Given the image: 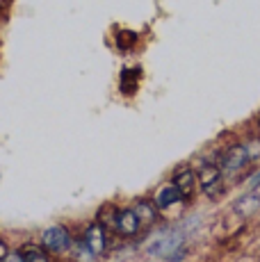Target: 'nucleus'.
<instances>
[{
	"label": "nucleus",
	"instance_id": "f257e3e1",
	"mask_svg": "<svg viewBox=\"0 0 260 262\" xmlns=\"http://www.w3.org/2000/svg\"><path fill=\"white\" fill-rule=\"evenodd\" d=\"M183 244H185V235L181 230H164V233L156 235L146 244V253L151 258H169L176 251H181Z\"/></svg>",
	"mask_w": 260,
	"mask_h": 262
},
{
	"label": "nucleus",
	"instance_id": "f03ea898",
	"mask_svg": "<svg viewBox=\"0 0 260 262\" xmlns=\"http://www.w3.org/2000/svg\"><path fill=\"white\" fill-rule=\"evenodd\" d=\"M249 162H251V160H249L247 146H244V144H235V146H231V148L222 155L219 169H222V176H226V178H235V176H240L244 169H247Z\"/></svg>",
	"mask_w": 260,
	"mask_h": 262
},
{
	"label": "nucleus",
	"instance_id": "7ed1b4c3",
	"mask_svg": "<svg viewBox=\"0 0 260 262\" xmlns=\"http://www.w3.org/2000/svg\"><path fill=\"white\" fill-rule=\"evenodd\" d=\"M41 246L51 253H67L73 246L71 233H69L64 226H51L41 233Z\"/></svg>",
	"mask_w": 260,
	"mask_h": 262
},
{
	"label": "nucleus",
	"instance_id": "20e7f679",
	"mask_svg": "<svg viewBox=\"0 0 260 262\" xmlns=\"http://www.w3.org/2000/svg\"><path fill=\"white\" fill-rule=\"evenodd\" d=\"M222 169H219V164L214 162H203L201 169H199L197 173V180L199 185H201V189L206 191V194L212 199V196H217V189L222 187Z\"/></svg>",
	"mask_w": 260,
	"mask_h": 262
},
{
	"label": "nucleus",
	"instance_id": "39448f33",
	"mask_svg": "<svg viewBox=\"0 0 260 262\" xmlns=\"http://www.w3.org/2000/svg\"><path fill=\"white\" fill-rule=\"evenodd\" d=\"M80 239H82V244L89 249V253H94L96 258L103 255L105 249H107V235H105V228L98 224V221L96 224H89Z\"/></svg>",
	"mask_w": 260,
	"mask_h": 262
},
{
	"label": "nucleus",
	"instance_id": "423d86ee",
	"mask_svg": "<svg viewBox=\"0 0 260 262\" xmlns=\"http://www.w3.org/2000/svg\"><path fill=\"white\" fill-rule=\"evenodd\" d=\"M197 173H194L189 167H183L174 173V187L181 191L183 199H192L194 191H197Z\"/></svg>",
	"mask_w": 260,
	"mask_h": 262
},
{
	"label": "nucleus",
	"instance_id": "0eeeda50",
	"mask_svg": "<svg viewBox=\"0 0 260 262\" xmlns=\"http://www.w3.org/2000/svg\"><path fill=\"white\" fill-rule=\"evenodd\" d=\"M114 230H117L119 235H123V237H133V235H137L139 230H142V226H139V221H137V216H135L133 208L119 210L117 226H114Z\"/></svg>",
	"mask_w": 260,
	"mask_h": 262
},
{
	"label": "nucleus",
	"instance_id": "6e6552de",
	"mask_svg": "<svg viewBox=\"0 0 260 262\" xmlns=\"http://www.w3.org/2000/svg\"><path fill=\"white\" fill-rule=\"evenodd\" d=\"M133 212L135 216H137V221H139V226L142 228H148V226H153L158 221V205L156 203H151V201H137L135 203V208H133Z\"/></svg>",
	"mask_w": 260,
	"mask_h": 262
},
{
	"label": "nucleus",
	"instance_id": "1a4fd4ad",
	"mask_svg": "<svg viewBox=\"0 0 260 262\" xmlns=\"http://www.w3.org/2000/svg\"><path fill=\"white\" fill-rule=\"evenodd\" d=\"M233 210L240 216H249L260 210V191H249V194H242L237 201H235Z\"/></svg>",
	"mask_w": 260,
	"mask_h": 262
},
{
	"label": "nucleus",
	"instance_id": "9d476101",
	"mask_svg": "<svg viewBox=\"0 0 260 262\" xmlns=\"http://www.w3.org/2000/svg\"><path fill=\"white\" fill-rule=\"evenodd\" d=\"M181 201H183V196H181V191L174 187V183L162 185V187L158 189V194H156V205L158 208H162V210L171 208V205L181 203Z\"/></svg>",
	"mask_w": 260,
	"mask_h": 262
},
{
	"label": "nucleus",
	"instance_id": "9b49d317",
	"mask_svg": "<svg viewBox=\"0 0 260 262\" xmlns=\"http://www.w3.org/2000/svg\"><path fill=\"white\" fill-rule=\"evenodd\" d=\"M21 253H23V260L26 262H51L48 251L44 249V246H39V244H26L21 249Z\"/></svg>",
	"mask_w": 260,
	"mask_h": 262
},
{
	"label": "nucleus",
	"instance_id": "f8f14e48",
	"mask_svg": "<svg viewBox=\"0 0 260 262\" xmlns=\"http://www.w3.org/2000/svg\"><path fill=\"white\" fill-rule=\"evenodd\" d=\"M71 249H73V255H76V262H94L96 260V255L89 253V249L82 244V239H78Z\"/></svg>",
	"mask_w": 260,
	"mask_h": 262
},
{
	"label": "nucleus",
	"instance_id": "ddd939ff",
	"mask_svg": "<svg viewBox=\"0 0 260 262\" xmlns=\"http://www.w3.org/2000/svg\"><path fill=\"white\" fill-rule=\"evenodd\" d=\"M247 153H249V160H260V142H251V144H247Z\"/></svg>",
	"mask_w": 260,
	"mask_h": 262
},
{
	"label": "nucleus",
	"instance_id": "4468645a",
	"mask_svg": "<svg viewBox=\"0 0 260 262\" xmlns=\"http://www.w3.org/2000/svg\"><path fill=\"white\" fill-rule=\"evenodd\" d=\"M3 262H26V260H23V253H21V251H9V253L5 255Z\"/></svg>",
	"mask_w": 260,
	"mask_h": 262
},
{
	"label": "nucleus",
	"instance_id": "2eb2a0df",
	"mask_svg": "<svg viewBox=\"0 0 260 262\" xmlns=\"http://www.w3.org/2000/svg\"><path fill=\"white\" fill-rule=\"evenodd\" d=\"M249 187H251V191H260V171L249 180Z\"/></svg>",
	"mask_w": 260,
	"mask_h": 262
},
{
	"label": "nucleus",
	"instance_id": "dca6fc26",
	"mask_svg": "<svg viewBox=\"0 0 260 262\" xmlns=\"http://www.w3.org/2000/svg\"><path fill=\"white\" fill-rule=\"evenodd\" d=\"M9 253V249H7V244H5V242H0V262L5 260V255Z\"/></svg>",
	"mask_w": 260,
	"mask_h": 262
},
{
	"label": "nucleus",
	"instance_id": "f3484780",
	"mask_svg": "<svg viewBox=\"0 0 260 262\" xmlns=\"http://www.w3.org/2000/svg\"><path fill=\"white\" fill-rule=\"evenodd\" d=\"M0 3H3V0H0Z\"/></svg>",
	"mask_w": 260,
	"mask_h": 262
}]
</instances>
